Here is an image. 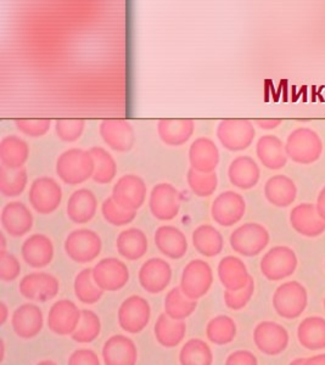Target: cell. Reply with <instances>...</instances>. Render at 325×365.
<instances>
[{
    "mask_svg": "<svg viewBox=\"0 0 325 365\" xmlns=\"http://www.w3.org/2000/svg\"><path fill=\"white\" fill-rule=\"evenodd\" d=\"M96 161L89 150L68 149L56 161V175L65 184L78 185L93 178Z\"/></svg>",
    "mask_w": 325,
    "mask_h": 365,
    "instance_id": "1",
    "label": "cell"
},
{
    "mask_svg": "<svg viewBox=\"0 0 325 365\" xmlns=\"http://www.w3.org/2000/svg\"><path fill=\"white\" fill-rule=\"evenodd\" d=\"M63 249L70 259L86 264L99 257L103 250V241L100 235L92 229H76L67 235Z\"/></svg>",
    "mask_w": 325,
    "mask_h": 365,
    "instance_id": "2",
    "label": "cell"
},
{
    "mask_svg": "<svg viewBox=\"0 0 325 365\" xmlns=\"http://www.w3.org/2000/svg\"><path fill=\"white\" fill-rule=\"evenodd\" d=\"M29 200V205L39 215H51L63 202V189L55 179L41 177L31 184Z\"/></svg>",
    "mask_w": 325,
    "mask_h": 365,
    "instance_id": "3",
    "label": "cell"
},
{
    "mask_svg": "<svg viewBox=\"0 0 325 365\" xmlns=\"http://www.w3.org/2000/svg\"><path fill=\"white\" fill-rule=\"evenodd\" d=\"M321 141L316 132L309 128H299L289 135L285 151L296 163L309 165L317 161L321 154Z\"/></svg>",
    "mask_w": 325,
    "mask_h": 365,
    "instance_id": "4",
    "label": "cell"
},
{
    "mask_svg": "<svg viewBox=\"0 0 325 365\" xmlns=\"http://www.w3.org/2000/svg\"><path fill=\"white\" fill-rule=\"evenodd\" d=\"M212 282V268L209 263L202 259H192L183 269L180 287L188 299L196 301L209 292Z\"/></svg>",
    "mask_w": 325,
    "mask_h": 365,
    "instance_id": "5",
    "label": "cell"
},
{
    "mask_svg": "<svg viewBox=\"0 0 325 365\" xmlns=\"http://www.w3.org/2000/svg\"><path fill=\"white\" fill-rule=\"evenodd\" d=\"M254 125L246 120H223L217 127V138L222 146L232 153L244 151L252 144Z\"/></svg>",
    "mask_w": 325,
    "mask_h": 365,
    "instance_id": "6",
    "label": "cell"
},
{
    "mask_svg": "<svg viewBox=\"0 0 325 365\" xmlns=\"http://www.w3.org/2000/svg\"><path fill=\"white\" fill-rule=\"evenodd\" d=\"M148 187L137 175H125L113 187V201L127 211L138 212L145 202Z\"/></svg>",
    "mask_w": 325,
    "mask_h": 365,
    "instance_id": "7",
    "label": "cell"
},
{
    "mask_svg": "<svg viewBox=\"0 0 325 365\" xmlns=\"http://www.w3.org/2000/svg\"><path fill=\"white\" fill-rule=\"evenodd\" d=\"M149 208L151 215L158 220H175L180 211V191L170 182L156 184L150 191Z\"/></svg>",
    "mask_w": 325,
    "mask_h": 365,
    "instance_id": "8",
    "label": "cell"
},
{
    "mask_svg": "<svg viewBox=\"0 0 325 365\" xmlns=\"http://www.w3.org/2000/svg\"><path fill=\"white\" fill-rule=\"evenodd\" d=\"M93 278L101 290L115 292L123 289L130 282V269L118 258H103L93 268Z\"/></svg>",
    "mask_w": 325,
    "mask_h": 365,
    "instance_id": "9",
    "label": "cell"
},
{
    "mask_svg": "<svg viewBox=\"0 0 325 365\" xmlns=\"http://www.w3.org/2000/svg\"><path fill=\"white\" fill-rule=\"evenodd\" d=\"M150 318V304L140 296H130L118 309V324L128 334L142 332L148 327Z\"/></svg>",
    "mask_w": 325,
    "mask_h": 365,
    "instance_id": "10",
    "label": "cell"
},
{
    "mask_svg": "<svg viewBox=\"0 0 325 365\" xmlns=\"http://www.w3.org/2000/svg\"><path fill=\"white\" fill-rule=\"evenodd\" d=\"M19 290L29 301L48 302L58 296L60 284L54 275L46 272H36L22 278Z\"/></svg>",
    "mask_w": 325,
    "mask_h": 365,
    "instance_id": "11",
    "label": "cell"
},
{
    "mask_svg": "<svg viewBox=\"0 0 325 365\" xmlns=\"http://www.w3.org/2000/svg\"><path fill=\"white\" fill-rule=\"evenodd\" d=\"M245 212V200L240 194L232 190L225 191L217 196L211 206L212 220L222 227L237 225Z\"/></svg>",
    "mask_w": 325,
    "mask_h": 365,
    "instance_id": "12",
    "label": "cell"
},
{
    "mask_svg": "<svg viewBox=\"0 0 325 365\" xmlns=\"http://www.w3.org/2000/svg\"><path fill=\"white\" fill-rule=\"evenodd\" d=\"M268 240L267 230L257 223H246L230 235V245L234 251L244 256H254L261 252Z\"/></svg>",
    "mask_w": 325,
    "mask_h": 365,
    "instance_id": "13",
    "label": "cell"
},
{
    "mask_svg": "<svg viewBox=\"0 0 325 365\" xmlns=\"http://www.w3.org/2000/svg\"><path fill=\"white\" fill-rule=\"evenodd\" d=\"M105 144L116 153H130L135 144L133 125L125 120H105L99 125Z\"/></svg>",
    "mask_w": 325,
    "mask_h": 365,
    "instance_id": "14",
    "label": "cell"
},
{
    "mask_svg": "<svg viewBox=\"0 0 325 365\" xmlns=\"http://www.w3.org/2000/svg\"><path fill=\"white\" fill-rule=\"evenodd\" d=\"M82 311L70 299H60L51 306L48 327L58 336H68L76 331Z\"/></svg>",
    "mask_w": 325,
    "mask_h": 365,
    "instance_id": "15",
    "label": "cell"
},
{
    "mask_svg": "<svg viewBox=\"0 0 325 365\" xmlns=\"http://www.w3.org/2000/svg\"><path fill=\"white\" fill-rule=\"evenodd\" d=\"M138 278L146 292L160 294L166 290L171 282L172 268L162 258H150L143 263Z\"/></svg>",
    "mask_w": 325,
    "mask_h": 365,
    "instance_id": "16",
    "label": "cell"
},
{
    "mask_svg": "<svg viewBox=\"0 0 325 365\" xmlns=\"http://www.w3.org/2000/svg\"><path fill=\"white\" fill-rule=\"evenodd\" d=\"M1 227L11 237H25L33 228V215L21 201H10L1 210Z\"/></svg>",
    "mask_w": 325,
    "mask_h": 365,
    "instance_id": "17",
    "label": "cell"
},
{
    "mask_svg": "<svg viewBox=\"0 0 325 365\" xmlns=\"http://www.w3.org/2000/svg\"><path fill=\"white\" fill-rule=\"evenodd\" d=\"M220 150L217 148L216 143L210 138H197L189 148L190 168L196 172L205 175L215 173L220 165Z\"/></svg>",
    "mask_w": 325,
    "mask_h": 365,
    "instance_id": "18",
    "label": "cell"
},
{
    "mask_svg": "<svg viewBox=\"0 0 325 365\" xmlns=\"http://www.w3.org/2000/svg\"><path fill=\"white\" fill-rule=\"evenodd\" d=\"M11 324L14 331L20 339H34L42 331L44 325L42 309L33 303H25L14 312Z\"/></svg>",
    "mask_w": 325,
    "mask_h": 365,
    "instance_id": "19",
    "label": "cell"
},
{
    "mask_svg": "<svg viewBox=\"0 0 325 365\" xmlns=\"http://www.w3.org/2000/svg\"><path fill=\"white\" fill-rule=\"evenodd\" d=\"M54 244L44 234H33L22 244L21 256L32 268L41 269L49 266L54 259Z\"/></svg>",
    "mask_w": 325,
    "mask_h": 365,
    "instance_id": "20",
    "label": "cell"
},
{
    "mask_svg": "<svg viewBox=\"0 0 325 365\" xmlns=\"http://www.w3.org/2000/svg\"><path fill=\"white\" fill-rule=\"evenodd\" d=\"M98 199L87 187L73 191L67 201V217L76 225H86L96 217Z\"/></svg>",
    "mask_w": 325,
    "mask_h": 365,
    "instance_id": "21",
    "label": "cell"
},
{
    "mask_svg": "<svg viewBox=\"0 0 325 365\" xmlns=\"http://www.w3.org/2000/svg\"><path fill=\"white\" fill-rule=\"evenodd\" d=\"M155 245L163 256L171 259H180L188 252V239L180 228L162 225L155 232Z\"/></svg>",
    "mask_w": 325,
    "mask_h": 365,
    "instance_id": "22",
    "label": "cell"
},
{
    "mask_svg": "<svg viewBox=\"0 0 325 365\" xmlns=\"http://www.w3.org/2000/svg\"><path fill=\"white\" fill-rule=\"evenodd\" d=\"M103 361L105 365H135L137 346L130 337L123 335L111 336L103 347Z\"/></svg>",
    "mask_w": 325,
    "mask_h": 365,
    "instance_id": "23",
    "label": "cell"
},
{
    "mask_svg": "<svg viewBox=\"0 0 325 365\" xmlns=\"http://www.w3.org/2000/svg\"><path fill=\"white\" fill-rule=\"evenodd\" d=\"M259 167L250 156L234 158L228 168V178L232 185L242 190H250L259 180Z\"/></svg>",
    "mask_w": 325,
    "mask_h": 365,
    "instance_id": "24",
    "label": "cell"
},
{
    "mask_svg": "<svg viewBox=\"0 0 325 365\" xmlns=\"http://www.w3.org/2000/svg\"><path fill=\"white\" fill-rule=\"evenodd\" d=\"M117 252L127 261H138L145 256L149 241L145 232L139 228L122 230L116 240Z\"/></svg>",
    "mask_w": 325,
    "mask_h": 365,
    "instance_id": "25",
    "label": "cell"
},
{
    "mask_svg": "<svg viewBox=\"0 0 325 365\" xmlns=\"http://www.w3.org/2000/svg\"><path fill=\"white\" fill-rule=\"evenodd\" d=\"M29 145L27 141L17 135H8L0 141V161L1 166L10 170L24 168L29 158Z\"/></svg>",
    "mask_w": 325,
    "mask_h": 365,
    "instance_id": "26",
    "label": "cell"
},
{
    "mask_svg": "<svg viewBox=\"0 0 325 365\" xmlns=\"http://www.w3.org/2000/svg\"><path fill=\"white\" fill-rule=\"evenodd\" d=\"M256 153L263 166L267 167L269 170H280L288 162L283 141L271 134L259 138L256 145Z\"/></svg>",
    "mask_w": 325,
    "mask_h": 365,
    "instance_id": "27",
    "label": "cell"
},
{
    "mask_svg": "<svg viewBox=\"0 0 325 365\" xmlns=\"http://www.w3.org/2000/svg\"><path fill=\"white\" fill-rule=\"evenodd\" d=\"M195 132L192 120H161L158 123V133L163 144L182 146L187 144Z\"/></svg>",
    "mask_w": 325,
    "mask_h": 365,
    "instance_id": "28",
    "label": "cell"
},
{
    "mask_svg": "<svg viewBox=\"0 0 325 365\" xmlns=\"http://www.w3.org/2000/svg\"><path fill=\"white\" fill-rule=\"evenodd\" d=\"M296 187L287 175H274L264 185V196L277 207H288L296 199Z\"/></svg>",
    "mask_w": 325,
    "mask_h": 365,
    "instance_id": "29",
    "label": "cell"
},
{
    "mask_svg": "<svg viewBox=\"0 0 325 365\" xmlns=\"http://www.w3.org/2000/svg\"><path fill=\"white\" fill-rule=\"evenodd\" d=\"M192 245L204 257H216L223 250L225 240L221 232L211 225H199L192 232Z\"/></svg>",
    "mask_w": 325,
    "mask_h": 365,
    "instance_id": "30",
    "label": "cell"
},
{
    "mask_svg": "<svg viewBox=\"0 0 325 365\" xmlns=\"http://www.w3.org/2000/svg\"><path fill=\"white\" fill-rule=\"evenodd\" d=\"M156 340L165 349H175L184 340L187 325L183 320H175L163 313L155 324Z\"/></svg>",
    "mask_w": 325,
    "mask_h": 365,
    "instance_id": "31",
    "label": "cell"
},
{
    "mask_svg": "<svg viewBox=\"0 0 325 365\" xmlns=\"http://www.w3.org/2000/svg\"><path fill=\"white\" fill-rule=\"evenodd\" d=\"M218 277L227 290L235 291L244 287L247 273L244 263L239 258L228 256L218 264Z\"/></svg>",
    "mask_w": 325,
    "mask_h": 365,
    "instance_id": "32",
    "label": "cell"
},
{
    "mask_svg": "<svg viewBox=\"0 0 325 365\" xmlns=\"http://www.w3.org/2000/svg\"><path fill=\"white\" fill-rule=\"evenodd\" d=\"M197 302L184 295L180 287H173L165 299V313L175 320H184L192 316Z\"/></svg>",
    "mask_w": 325,
    "mask_h": 365,
    "instance_id": "33",
    "label": "cell"
},
{
    "mask_svg": "<svg viewBox=\"0 0 325 365\" xmlns=\"http://www.w3.org/2000/svg\"><path fill=\"white\" fill-rule=\"evenodd\" d=\"M29 184V173L25 167L20 170H10L0 166V192L5 197L22 195Z\"/></svg>",
    "mask_w": 325,
    "mask_h": 365,
    "instance_id": "34",
    "label": "cell"
},
{
    "mask_svg": "<svg viewBox=\"0 0 325 365\" xmlns=\"http://www.w3.org/2000/svg\"><path fill=\"white\" fill-rule=\"evenodd\" d=\"M89 151L92 153L96 161V170H94L93 180L101 185L110 184L113 179L116 178L117 175V163L113 155L101 146H94Z\"/></svg>",
    "mask_w": 325,
    "mask_h": 365,
    "instance_id": "35",
    "label": "cell"
},
{
    "mask_svg": "<svg viewBox=\"0 0 325 365\" xmlns=\"http://www.w3.org/2000/svg\"><path fill=\"white\" fill-rule=\"evenodd\" d=\"M180 365H212V351L205 341L192 339L180 349Z\"/></svg>",
    "mask_w": 325,
    "mask_h": 365,
    "instance_id": "36",
    "label": "cell"
},
{
    "mask_svg": "<svg viewBox=\"0 0 325 365\" xmlns=\"http://www.w3.org/2000/svg\"><path fill=\"white\" fill-rule=\"evenodd\" d=\"M75 295L84 304H94L99 302L104 295V291L96 285L93 278V269L86 268L77 274L73 284Z\"/></svg>",
    "mask_w": 325,
    "mask_h": 365,
    "instance_id": "37",
    "label": "cell"
},
{
    "mask_svg": "<svg viewBox=\"0 0 325 365\" xmlns=\"http://www.w3.org/2000/svg\"><path fill=\"white\" fill-rule=\"evenodd\" d=\"M101 322L96 312L82 309L80 324L72 334V340L78 344H91L100 335Z\"/></svg>",
    "mask_w": 325,
    "mask_h": 365,
    "instance_id": "38",
    "label": "cell"
},
{
    "mask_svg": "<svg viewBox=\"0 0 325 365\" xmlns=\"http://www.w3.org/2000/svg\"><path fill=\"white\" fill-rule=\"evenodd\" d=\"M206 336L215 344H229L235 336V324L228 317H215L206 327Z\"/></svg>",
    "mask_w": 325,
    "mask_h": 365,
    "instance_id": "39",
    "label": "cell"
},
{
    "mask_svg": "<svg viewBox=\"0 0 325 365\" xmlns=\"http://www.w3.org/2000/svg\"><path fill=\"white\" fill-rule=\"evenodd\" d=\"M187 182L192 194H195L199 197L212 196L218 187V177L216 172L205 175L190 168L187 173Z\"/></svg>",
    "mask_w": 325,
    "mask_h": 365,
    "instance_id": "40",
    "label": "cell"
},
{
    "mask_svg": "<svg viewBox=\"0 0 325 365\" xmlns=\"http://www.w3.org/2000/svg\"><path fill=\"white\" fill-rule=\"evenodd\" d=\"M101 213L104 220L110 225L115 227H125L130 225L135 220L138 212L123 210L113 201V197H108L101 205Z\"/></svg>",
    "mask_w": 325,
    "mask_h": 365,
    "instance_id": "41",
    "label": "cell"
},
{
    "mask_svg": "<svg viewBox=\"0 0 325 365\" xmlns=\"http://www.w3.org/2000/svg\"><path fill=\"white\" fill-rule=\"evenodd\" d=\"M86 128L83 120H60L55 123V132L63 143H75L78 140Z\"/></svg>",
    "mask_w": 325,
    "mask_h": 365,
    "instance_id": "42",
    "label": "cell"
},
{
    "mask_svg": "<svg viewBox=\"0 0 325 365\" xmlns=\"http://www.w3.org/2000/svg\"><path fill=\"white\" fill-rule=\"evenodd\" d=\"M17 130L27 137L39 138L46 135L51 127V120H16Z\"/></svg>",
    "mask_w": 325,
    "mask_h": 365,
    "instance_id": "43",
    "label": "cell"
},
{
    "mask_svg": "<svg viewBox=\"0 0 325 365\" xmlns=\"http://www.w3.org/2000/svg\"><path fill=\"white\" fill-rule=\"evenodd\" d=\"M21 273V264L13 253H0V279L3 282H14Z\"/></svg>",
    "mask_w": 325,
    "mask_h": 365,
    "instance_id": "44",
    "label": "cell"
},
{
    "mask_svg": "<svg viewBox=\"0 0 325 365\" xmlns=\"http://www.w3.org/2000/svg\"><path fill=\"white\" fill-rule=\"evenodd\" d=\"M68 365H101L100 359L94 351L80 349L72 353L68 358Z\"/></svg>",
    "mask_w": 325,
    "mask_h": 365,
    "instance_id": "45",
    "label": "cell"
},
{
    "mask_svg": "<svg viewBox=\"0 0 325 365\" xmlns=\"http://www.w3.org/2000/svg\"><path fill=\"white\" fill-rule=\"evenodd\" d=\"M225 365H252V358L250 353L235 352L230 354Z\"/></svg>",
    "mask_w": 325,
    "mask_h": 365,
    "instance_id": "46",
    "label": "cell"
},
{
    "mask_svg": "<svg viewBox=\"0 0 325 365\" xmlns=\"http://www.w3.org/2000/svg\"><path fill=\"white\" fill-rule=\"evenodd\" d=\"M256 125L262 129H274L282 123V120H254Z\"/></svg>",
    "mask_w": 325,
    "mask_h": 365,
    "instance_id": "47",
    "label": "cell"
},
{
    "mask_svg": "<svg viewBox=\"0 0 325 365\" xmlns=\"http://www.w3.org/2000/svg\"><path fill=\"white\" fill-rule=\"evenodd\" d=\"M317 210L319 215L325 220V187L321 191L319 197H318Z\"/></svg>",
    "mask_w": 325,
    "mask_h": 365,
    "instance_id": "48",
    "label": "cell"
},
{
    "mask_svg": "<svg viewBox=\"0 0 325 365\" xmlns=\"http://www.w3.org/2000/svg\"><path fill=\"white\" fill-rule=\"evenodd\" d=\"M9 311L4 302H0V325H4L8 320Z\"/></svg>",
    "mask_w": 325,
    "mask_h": 365,
    "instance_id": "49",
    "label": "cell"
},
{
    "mask_svg": "<svg viewBox=\"0 0 325 365\" xmlns=\"http://www.w3.org/2000/svg\"><path fill=\"white\" fill-rule=\"evenodd\" d=\"M0 253L6 252V237H5L4 232L0 234Z\"/></svg>",
    "mask_w": 325,
    "mask_h": 365,
    "instance_id": "50",
    "label": "cell"
},
{
    "mask_svg": "<svg viewBox=\"0 0 325 365\" xmlns=\"http://www.w3.org/2000/svg\"><path fill=\"white\" fill-rule=\"evenodd\" d=\"M5 344H4V341H0V351H1V352H0V359H1V361H3V359H4V354H5Z\"/></svg>",
    "mask_w": 325,
    "mask_h": 365,
    "instance_id": "51",
    "label": "cell"
},
{
    "mask_svg": "<svg viewBox=\"0 0 325 365\" xmlns=\"http://www.w3.org/2000/svg\"><path fill=\"white\" fill-rule=\"evenodd\" d=\"M37 365H58L53 361H39Z\"/></svg>",
    "mask_w": 325,
    "mask_h": 365,
    "instance_id": "52",
    "label": "cell"
}]
</instances>
